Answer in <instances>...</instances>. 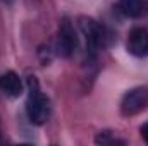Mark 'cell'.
Masks as SVG:
<instances>
[{
  "label": "cell",
  "instance_id": "obj_1",
  "mask_svg": "<svg viewBox=\"0 0 148 146\" xmlns=\"http://www.w3.org/2000/svg\"><path fill=\"white\" fill-rule=\"evenodd\" d=\"M79 29L84 36L86 48L91 55H95L98 50L109 46L110 33L103 26H100L97 21H93L91 17H79Z\"/></svg>",
  "mask_w": 148,
  "mask_h": 146
},
{
  "label": "cell",
  "instance_id": "obj_2",
  "mask_svg": "<svg viewBox=\"0 0 148 146\" xmlns=\"http://www.w3.org/2000/svg\"><path fill=\"white\" fill-rule=\"evenodd\" d=\"M26 113H28V119L36 126L45 124L48 120V117H50V102L38 88L31 89V93L28 96Z\"/></svg>",
  "mask_w": 148,
  "mask_h": 146
},
{
  "label": "cell",
  "instance_id": "obj_3",
  "mask_svg": "<svg viewBox=\"0 0 148 146\" xmlns=\"http://www.w3.org/2000/svg\"><path fill=\"white\" fill-rule=\"evenodd\" d=\"M145 108H148V88H143V86L133 88L121 100V112L126 117L136 115Z\"/></svg>",
  "mask_w": 148,
  "mask_h": 146
},
{
  "label": "cell",
  "instance_id": "obj_4",
  "mask_svg": "<svg viewBox=\"0 0 148 146\" xmlns=\"http://www.w3.org/2000/svg\"><path fill=\"white\" fill-rule=\"evenodd\" d=\"M77 46V36L74 31V26L69 19H62L59 31H57V41H55V50L60 57H71Z\"/></svg>",
  "mask_w": 148,
  "mask_h": 146
},
{
  "label": "cell",
  "instance_id": "obj_5",
  "mask_svg": "<svg viewBox=\"0 0 148 146\" xmlns=\"http://www.w3.org/2000/svg\"><path fill=\"white\" fill-rule=\"evenodd\" d=\"M127 50L131 55L143 59L148 57V31L145 28H133L127 36Z\"/></svg>",
  "mask_w": 148,
  "mask_h": 146
},
{
  "label": "cell",
  "instance_id": "obj_6",
  "mask_svg": "<svg viewBox=\"0 0 148 146\" xmlns=\"http://www.w3.org/2000/svg\"><path fill=\"white\" fill-rule=\"evenodd\" d=\"M0 89L9 96H19L23 93V81L14 71L0 76Z\"/></svg>",
  "mask_w": 148,
  "mask_h": 146
},
{
  "label": "cell",
  "instance_id": "obj_7",
  "mask_svg": "<svg viewBox=\"0 0 148 146\" xmlns=\"http://www.w3.org/2000/svg\"><path fill=\"white\" fill-rule=\"evenodd\" d=\"M119 10L131 19H138L147 12V0H119Z\"/></svg>",
  "mask_w": 148,
  "mask_h": 146
},
{
  "label": "cell",
  "instance_id": "obj_8",
  "mask_svg": "<svg viewBox=\"0 0 148 146\" xmlns=\"http://www.w3.org/2000/svg\"><path fill=\"white\" fill-rule=\"evenodd\" d=\"M95 141H97L98 145H124V141H121V139L110 136V132H100Z\"/></svg>",
  "mask_w": 148,
  "mask_h": 146
},
{
  "label": "cell",
  "instance_id": "obj_9",
  "mask_svg": "<svg viewBox=\"0 0 148 146\" xmlns=\"http://www.w3.org/2000/svg\"><path fill=\"white\" fill-rule=\"evenodd\" d=\"M140 132H141V138H143V139H145V141L148 143V122H145V124L141 126Z\"/></svg>",
  "mask_w": 148,
  "mask_h": 146
},
{
  "label": "cell",
  "instance_id": "obj_10",
  "mask_svg": "<svg viewBox=\"0 0 148 146\" xmlns=\"http://www.w3.org/2000/svg\"><path fill=\"white\" fill-rule=\"evenodd\" d=\"M2 2H5V3H12L14 0H2Z\"/></svg>",
  "mask_w": 148,
  "mask_h": 146
}]
</instances>
